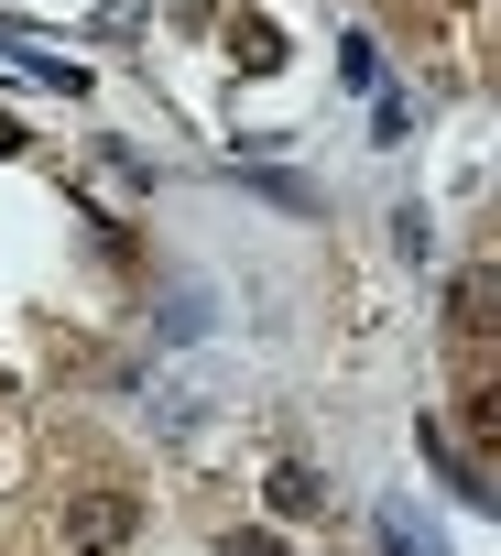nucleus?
Returning a JSON list of instances; mask_svg holds the SVG:
<instances>
[{
    "label": "nucleus",
    "mask_w": 501,
    "mask_h": 556,
    "mask_svg": "<svg viewBox=\"0 0 501 556\" xmlns=\"http://www.w3.org/2000/svg\"><path fill=\"white\" fill-rule=\"evenodd\" d=\"M77 545H88V556H120V545H131V502H120V491H88V502H77Z\"/></svg>",
    "instance_id": "obj_1"
},
{
    "label": "nucleus",
    "mask_w": 501,
    "mask_h": 556,
    "mask_svg": "<svg viewBox=\"0 0 501 556\" xmlns=\"http://www.w3.org/2000/svg\"><path fill=\"white\" fill-rule=\"evenodd\" d=\"M338 66H349V88H382V55H371V34H349V45H338Z\"/></svg>",
    "instance_id": "obj_2"
},
{
    "label": "nucleus",
    "mask_w": 501,
    "mask_h": 556,
    "mask_svg": "<svg viewBox=\"0 0 501 556\" xmlns=\"http://www.w3.org/2000/svg\"><path fill=\"white\" fill-rule=\"evenodd\" d=\"M229 556H284V545H262V534H251V545H229Z\"/></svg>",
    "instance_id": "obj_3"
}]
</instances>
